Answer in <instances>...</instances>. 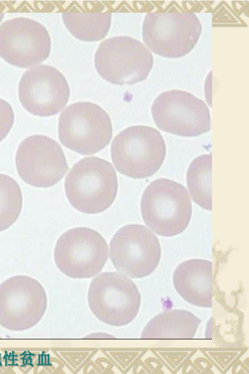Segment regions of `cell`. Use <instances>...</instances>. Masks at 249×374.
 I'll return each mask as SVG.
<instances>
[{"mask_svg": "<svg viewBox=\"0 0 249 374\" xmlns=\"http://www.w3.org/2000/svg\"><path fill=\"white\" fill-rule=\"evenodd\" d=\"M64 187L68 200L75 209L86 214H97L107 209L115 200L118 179L110 162L97 157H86L71 169Z\"/></svg>", "mask_w": 249, "mask_h": 374, "instance_id": "1", "label": "cell"}, {"mask_svg": "<svg viewBox=\"0 0 249 374\" xmlns=\"http://www.w3.org/2000/svg\"><path fill=\"white\" fill-rule=\"evenodd\" d=\"M141 210L144 222L154 232L161 236L173 237L187 227L192 207L184 186L160 178L151 182L144 190Z\"/></svg>", "mask_w": 249, "mask_h": 374, "instance_id": "2", "label": "cell"}, {"mask_svg": "<svg viewBox=\"0 0 249 374\" xmlns=\"http://www.w3.org/2000/svg\"><path fill=\"white\" fill-rule=\"evenodd\" d=\"M110 150L118 172L133 179H142L153 175L160 168L166 148L158 130L135 125L124 129L114 137Z\"/></svg>", "mask_w": 249, "mask_h": 374, "instance_id": "3", "label": "cell"}, {"mask_svg": "<svg viewBox=\"0 0 249 374\" xmlns=\"http://www.w3.org/2000/svg\"><path fill=\"white\" fill-rule=\"evenodd\" d=\"M141 296L135 283L117 272H105L91 281L88 302L93 314L101 322L115 327L126 325L137 316Z\"/></svg>", "mask_w": 249, "mask_h": 374, "instance_id": "4", "label": "cell"}, {"mask_svg": "<svg viewBox=\"0 0 249 374\" xmlns=\"http://www.w3.org/2000/svg\"><path fill=\"white\" fill-rule=\"evenodd\" d=\"M58 136L66 148L83 155L94 154L112 137L111 119L99 105L78 102L68 106L58 120Z\"/></svg>", "mask_w": 249, "mask_h": 374, "instance_id": "5", "label": "cell"}, {"mask_svg": "<svg viewBox=\"0 0 249 374\" xmlns=\"http://www.w3.org/2000/svg\"><path fill=\"white\" fill-rule=\"evenodd\" d=\"M202 25L192 12H152L142 27L143 41L156 55L177 58L190 53L197 44Z\"/></svg>", "mask_w": 249, "mask_h": 374, "instance_id": "6", "label": "cell"}, {"mask_svg": "<svg viewBox=\"0 0 249 374\" xmlns=\"http://www.w3.org/2000/svg\"><path fill=\"white\" fill-rule=\"evenodd\" d=\"M94 64L99 75L106 81L118 85H133L147 78L153 57L141 41L130 37L117 36L100 43Z\"/></svg>", "mask_w": 249, "mask_h": 374, "instance_id": "7", "label": "cell"}, {"mask_svg": "<svg viewBox=\"0 0 249 374\" xmlns=\"http://www.w3.org/2000/svg\"><path fill=\"white\" fill-rule=\"evenodd\" d=\"M53 257L57 268L67 277L90 278L105 265L108 257V246L96 230L77 227L67 230L58 238Z\"/></svg>", "mask_w": 249, "mask_h": 374, "instance_id": "8", "label": "cell"}, {"mask_svg": "<svg viewBox=\"0 0 249 374\" xmlns=\"http://www.w3.org/2000/svg\"><path fill=\"white\" fill-rule=\"evenodd\" d=\"M151 114L160 130L179 136H197L211 128L206 104L185 91L171 90L160 93L153 102Z\"/></svg>", "mask_w": 249, "mask_h": 374, "instance_id": "9", "label": "cell"}, {"mask_svg": "<svg viewBox=\"0 0 249 374\" xmlns=\"http://www.w3.org/2000/svg\"><path fill=\"white\" fill-rule=\"evenodd\" d=\"M45 290L35 279L18 275L0 284V325L11 331H23L37 324L47 307Z\"/></svg>", "mask_w": 249, "mask_h": 374, "instance_id": "10", "label": "cell"}, {"mask_svg": "<svg viewBox=\"0 0 249 374\" xmlns=\"http://www.w3.org/2000/svg\"><path fill=\"white\" fill-rule=\"evenodd\" d=\"M115 269L128 277L142 278L152 273L161 257L158 237L147 227L129 224L118 230L109 243Z\"/></svg>", "mask_w": 249, "mask_h": 374, "instance_id": "11", "label": "cell"}, {"mask_svg": "<svg viewBox=\"0 0 249 374\" xmlns=\"http://www.w3.org/2000/svg\"><path fill=\"white\" fill-rule=\"evenodd\" d=\"M15 159L20 178L36 187L54 186L68 169L60 145L43 135H33L25 138L18 146Z\"/></svg>", "mask_w": 249, "mask_h": 374, "instance_id": "12", "label": "cell"}, {"mask_svg": "<svg viewBox=\"0 0 249 374\" xmlns=\"http://www.w3.org/2000/svg\"><path fill=\"white\" fill-rule=\"evenodd\" d=\"M51 41L46 28L25 17L7 20L0 25V56L15 67H33L46 59Z\"/></svg>", "mask_w": 249, "mask_h": 374, "instance_id": "13", "label": "cell"}, {"mask_svg": "<svg viewBox=\"0 0 249 374\" xmlns=\"http://www.w3.org/2000/svg\"><path fill=\"white\" fill-rule=\"evenodd\" d=\"M18 93L20 102L27 112L47 117L58 113L66 106L70 91L67 80L59 71L42 64L23 73Z\"/></svg>", "mask_w": 249, "mask_h": 374, "instance_id": "14", "label": "cell"}, {"mask_svg": "<svg viewBox=\"0 0 249 374\" xmlns=\"http://www.w3.org/2000/svg\"><path fill=\"white\" fill-rule=\"evenodd\" d=\"M212 262L191 259L175 269L173 281L176 291L184 300L195 306L212 307Z\"/></svg>", "mask_w": 249, "mask_h": 374, "instance_id": "15", "label": "cell"}, {"mask_svg": "<svg viewBox=\"0 0 249 374\" xmlns=\"http://www.w3.org/2000/svg\"><path fill=\"white\" fill-rule=\"evenodd\" d=\"M201 320L194 314L181 309L160 313L152 318L141 334L144 339H191Z\"/></svg>", "mask_w": 249, "mask_h": 374, "instance_id": "16", "label": "cell"}, {"mask_svg": "<svg viewBox=\"0 0 249 374\" xmlns=\"http://www.w3.org/2000/svg\"><path fill=\"white\" fill-rule=\"evenodd\" d=\"M62 17L70 33L76 38L87 42L104 38L111 24L109 13H63Z\"/></svg>", "mask_w": 249, "mask_h": 374, "instance_id": "17", "label": "cell"}, {"mask_svg": "<svg viewBox=\"0 0 249 374\" xmlns=\"http://www.w3.org/2000/svg\"><path fill=\"white\" fill-rule=\"evenodd\" d=\"M212 156L204 154L195 158L186 174L188 190L193 201L201 207L212 210Z\"/></svg>", "mask_w": 249, "mask_h": 374, "instance_id": "18", "label": "cell"}, {"mask_svg": "<svg viewBox=\"0 0 249 374\" xmlns=\"http://www.w3.org/2000/svg\"><path fill=\"white\" fill-rule=\"evenodd\" d=\"M22 206L21 190L11 177L0 173V232L17 221Z\"/></svg>", "mask_w": 249, "mask_h": 374, "instance_id": "19", "label": "cell"}, {"mask_svg": "<svg viewBox=\"0 0 249 374\" xmlns=\"http://www.w3.org/2000/svg\"><path fill=\"white\" fill-rule=\"evenodd\" d=\"M14 120V112L12 106L7 102L0 98V142L10 132Z\"/></svg>", "mask_w": 249, "mask_h": 374, "instance_id": "20", "label": "cell"}, {"mask_svg": "<svg viewBox=\"0 0 249 374\" xmlns=\"http://www.w3.org/2000/svg\"><path fill=\"white\" fill-rule=\"evenodd\" d=\"M3 17H4V14L0 13V22L2 21Z\"/></svg>", "mask_w": 249, "mask_h": 374, "instance_id": "21", "label": "cell"}]
</instances>
